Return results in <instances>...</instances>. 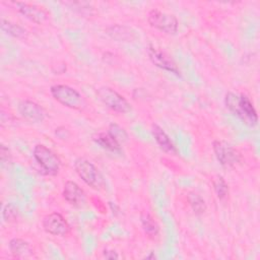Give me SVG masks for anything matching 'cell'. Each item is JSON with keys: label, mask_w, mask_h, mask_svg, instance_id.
I'll return each mask as SVG.
<instances>
[{"label": "cell", "mask_w": 260, "mask_h": 260, "mask_svg": "<svg viewBox=\"0 0 260 260\" xmlns=\"http://www.w3.org/2000/svg\"><path fill=\"white\" fill-rule=\"evenodd\" d=\"M187 200L195 214L200 215L206 211V208H207L206 203H205L204 199L198 193L189 192L187 195Z\"/></svg>", "instance_id": "cell-18"}, {"label": "cell", "mask_w": 260, "mask_h": 260, "mask_svg": "<svg viewBox=\"0 0 260 260\" xmlns=\"http://www.w3.org/2000/svg\"><path fill=\"white\" fill-rule=\"evenodd\" d=\"M212 184L218 199L220 200L224 199L229 194V186L224 181V179L221 176H216L215 178H213Z\"/></svg>", "instance_id": "cell-20"}, {"label": "cell", "mask_w": 260, "mask_h": 260, "mask_svg": "<svg viewBox=\"0 0 260 260\" xmlns=\"http://www.w3.org/2000/svg\"><path fill=\"white\" fill-rule=\"evenodd\" d=\"M147 54H148V57H149L150 61L155 66H157L160 69L167 70L171 73H174L177 76H181L180 70L177 67L176 63L165 52H162V51H160V50H158L155 47L150 45V46L147 47Z\"/></svg>", "instance_id": "cell-9"}, {"label": "cell", "mask_w": 260, "mask_h": 260, "mask_svg": "<svg viewBox=\"0 0 260 260\" xmlns=\"http://www.w3.org/2000/svg\"><path fill=\"white\" fill-rule=\"evenodd\" d=\"M224 103L229 111L241 119L245 124L249 126L257 125V112L247 95L228 92L224 98Z\"/></svg>", "instance_id": "cell-1"}, {"label": "cell", "mask_w": 260, "mask_h": 260, "mask_svg": "<svg viewBox=\"0 0 260 260\" xmlns=\"http://www.w3.org/2000/svg\"><path fill=\"white\" fill-rule=\"evenodd\" d=\"M141 225L144 233L149 237H156L159 233V226L149 213H142L140 216Z\"/></svg>", "instance_id": "cell-16"}, {"label": "cell", "mask_w": 260, "mask_h": 260, "mask_svg": "<svg viewBox=\"0 0 260 260\" xmlns=\"http://www.w3.org/2000/svg\"><path fill=\"white\" fill-rule=\"evenodd\" d=\"M18 112L22 118L29 122L39 123L44 121L45 112L37 103L24 100L18 104Z\"/></svg>", "instance_id": "cell-11"}, {"label": "cell", "mask_w": 260, "mask_h": 260, "mask_svg": "<svg viewBox=\"0 0 260 260\" xmlns=\"http://www.w3.org/2000/svg\"><path fill=\"white\" fill-rule=\"evenodd\" d=\"M42 223L46 233L53 236L65 237L70 231V226L67 220L59 212H52L47 214L43 218Z\"/></svg>", "instance_id": "cell-8"}, {"label": "cell", "mask_w": 260, "mask_h": 260, "mask_svg": "<svg viewBox=\"0 0 260 260\" xmlns=\"http://www.w3.org/2000/svg\"><path fill=\"white\" fill-rule=\"evenodd\" d=\"M1 29L7 35L17 39H23L26 36V30L22 26L5 19H1Z\"/></svg>", "instance_id": "cell-17"}, {"label": "cell", "mask_w": 260, "mask_h": 260, "mask_svg": "<svg viewBox=\"0 0 260 260\" xmlns=\"http://www.w3.org/2000/svg\"><path fill=\"white\" fill-rule=\"evenodd\" d=\"M9 250L16 258H25L32 255V248L28 242L22 239H12L9 242Z\"/></svg>", "instance_id": "cell-14"}, {"label": "cell", "mask_w": 260, "mask_h": 260, "mask_svg": "<svg viewBox=\"0 0 260 260\" xmlns=\"http://www.w3.org/2000/svg\"><path fill=\"white\" fill-rule=\"evenodd\" d=\"M104 257L107 259H118L119 255L114 250H105Z\"/></svg>", "instance_id": "cell-25"}, {"label": "cell", "mask_w": 260, "mask_h": 260, "mask_svg": "<svg viewBox=\"0 0 260 260\" xmlns=\"http://www.w3.org/2000/svg\"><path fill=\"white\" fill-rule=\"evenodd\" d=\"M74 169L78 177L92 189L100 190L105 186V182L101 173L88 159L78 157L74 161Z\"/></svg>", "instance_id": "cell-2"}, {"label": "cell", "mask_w": 260, "mask_h": 260, "mask_svg": "<svg viewBox=\"0 0 260 260\" xmlns=\"http://www.w3.org/2000/svg\"><path fill=\"white\" fill-rule=\"evenodd\" d=\"M96 94L104 105L117 113L125 114L131 111V105L129 102L112 87L102 86L98 89Z\"/></svg>", "instance_id": "cell-4"}, {"label": "cell", "mask_w": 260, "mask_h": 260, "mask_svg": "<svg viewBox=\"0 0 260 260\" xmlns=\"http://www.w3.org/2000/svg\"><path fill=\"white\" fill-rule=\"evenodd\" d=\"M212 148L218 162L222 167L231 168L241 160L240 152L224 141L214 140L212 143Z\"/></svg>", "instance_id": "cell-7"}, {"label": "cell", "mask_w": 260, "mask_h": 260, "mask_svg": "<svg viewBox=\"0 0 260 260\" xmlns=\"http://www.w3.org/2000/svg\"><path fill=\"white\" fill-rule=\"evenodd\" d=\"M94 141L103 148L112 152H121V143H119L109 132H102L94 136Z\"/></svg>", "instance_id": "cell-15"}, {"label": "cell", "mask_w": 260, "mask_h": 260, "mask_svg": "<svg viewBox=\"0 0 260 260\" xmlns=\"http://www.w3.org/2000/svg\"><path fill=\"white\" fill-rule=\"evenodd\" d=\"M52 96L61 105L78 110L84 106V100L82 95L73 87L65 84H55L50 88Z\"/></svg>", "instance_id": "cell-3"}, {"label": "cell", "mask_w": 260, "mask_h": 260, "mask_svg": "<svg viewBox=\"0 0 260 260\" xmlns=\"http://www.w3.org/2000/svg\"><path fill=\"white\" fill-rule=\"evenodd\" d=\"M145 258H146V259H148V258H155V256H154L153 254H151V255H148V256H146Z\"/></svg>", "instance_id": "cell-26"}, {"label": "cell", "mask_w": 260, "mask_h": 260, "mask_svg": "<svg viewBox=\"0 0 260 260\" xmlns=\"http://www.w3.org/2000/svg\"><path fill=\"white\" fill-rule=\"evenodd\" d=\"M18 209L13 203H8L5 205L2 211V216L6 222H14L18 218Z\"/></svg>", "instance_id": "cell-22"}, {"label": "cell", "mask_w": 260, "mask_h": 260, "mask_svg": "<svg viewBox=\"0 0 260 260\" xmlns=\"http://www.w3.org/2000/svg\"><path fill=\"white\" fill-rule=\"evenodd\" d=\"M15 8L20 12L24 17L29 19L30 21L41 24L48 20V13L45 9L38 5L25 3V2H12Z\"/></svg>", "instance_id": "cell-10"}, {"label": "cell", "mask_w": 260, "mask_h": 260, "mask_svg": "<svg viewBox=\"0 0 260 260\" xmlns=\"http://www.w3.org/2000/svg\"><path fill=\"white\" fill-rule=\"evenodd\" d=\"M63 197L71 205L79 207L85 202L84 191L73 181H67L63 188Z\"/></svg>", "instance_id": "cell-12"}, {"label": "cell", "mask_w": 260, "mask_h": 260, "mask_svg": "<svg viewBox=\"0 0 260 260\" xmlns=\"http://www.w3.org/2000/svg\"><path fill=\"white\" fill-rule=\"evenodd\" d=\"M34 157L48 175H56L60 170V160L47 146L37 144L34 148Z\"/></svg>", "instance_id": "cell-6"}, {"label": "cell", "mask_w": 260, "mask_h": 260, "mask_svg": "<svg viewBox=\"0 0 260 260\" xmlns=\"http://www.w3.org/2000/svg\"><path fill=\"white\" fill-rule=\"evenodd\" d=\"M108 132L119 142V143H124L128 140L129 136L128 133L126 132V130L121 127L120 125L116 124V123H111L109 125V130Z\"/></svg>", "instance_id": "cell-21"}, {"label": "cell", "mask_w": 260, "mask_h": 260, "mask_svg": "<svg viewBox=\"0 0 260 260\" xmlns=\"http://www.w3.org/2000/svg\"><path fill=\"white\" fill-rule=\"evenodd\" d=\"M107 31L113 39H116L119 41L131 40L133 35L130 28L122 25H112L107 29Z\"/></svg>", "instance_id": "cell-19"}, {"label": "cell", "mask_w": 260, "mask_h": 260, "mask_svg": "<svg viewBox=\"0 0 260 260\" xmlns=\"http://www.w3.org/2000/svg\"><path fill=\"white\" fill-rule=\"evenodd\" d=\"M0 157H1L2 164H5L6 161H10V158H11L9 149L3 144H1V147H0Z\"/></svg>", "instance_id": "cell-23"}, {"label": "cell", "mask_w": 260, "mask_h": 260, "mask_svg": "<svg viewBox=\"0 0 260 260\" xmlns=\"http://www.w3.org/2000/svg\"><path fill=\"white\" fill-rule=\"evenodd\" d=\"M151 132H152V135H153L156 143L164 151L169 152L171 154L178 153V150H177L175 144L173 143V141L170 139V137L168 136V134L164 131V129L161 127H159L156 124H153L151 127Z\"/></svg>", "instance_id": "cell-13"}, {"label": "cell", "mask_w": 260, "mask_h": 260, "mask_svg": "<svg viewBox=\"0 0 260 260\" xmlns=\"http://www.w3.org/2000/svg\"><path fill=\"white\" fill-rule=\"evenodd\" d=\"M55 134L60 138V139H66L70 136V133L68 131V129H66L65 127H58L56 128Z\"/></svg>", "instance_id": "cell-24"}, {"label": "cell", "mask_w": 260, "mask_h": 260, "mask_svg": "<svg viewBox=\"0 0 260 260\" xmlns=\"http://www.w3.org/2000/svg\"><path fill=\"white\" fill-rule=\"evenodd\" d=\"M147 21L150 26L169 35H174L178 31L179 22L175 15L160 11L158 9H152L148 12Z\"/></svg>", "instance_id": "cell-5"}]
</instances>
